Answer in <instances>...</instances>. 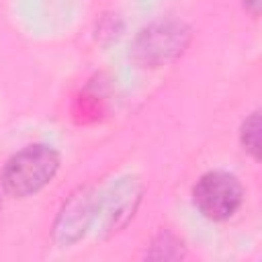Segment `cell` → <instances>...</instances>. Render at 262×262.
<instances>
[{"label":"cell","instance_id":"2","mask_svg":"<svg viewBox=\"0 0 262 262\" xmlns=\"http://www.w3.org/2000/svg\"><path fill=\"white\" fill-rule=\"evenodd\" d=\"M242 196L244 190L237 178L223 170L203 174L192 190L196 209L213 221H223L231 217L242 205Z\"/></svg>","mask_w":262,"mask_h":262},{"label":"cell","instance_id":"1","mask_svg":"<svg viewBox=\"0 0 262 262\" xmlns=\"http://www.w3.org/2000/svg\"><path fill=\"white\" fill-rule=\"evenodd\" d=\"M59 156L47 145H29L14 154L4 170L2 184L14 196H27L41 190L57 172Z\"/></svg>","mask_w":262,"mask_h":262},{"label":"cell","instance_id":"3","mask_svg":"<svg viewBox=\"0 0 262 262\" xmlns=\"http://www.w3.org/2000/svg\"><path fill=\"white\" fill-rule=\"evenodd\" d=\"M242 143L246 145L248 151H252L254 158H258V151H260V119H258V113H254V115L244 123V129H242Z\"/></svg>","mask_w":262,"mask_h":262}]
</instances>
